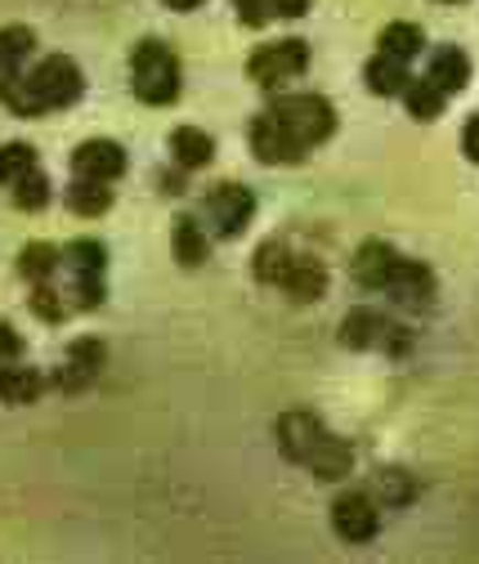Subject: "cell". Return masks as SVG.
Instances as JSON below:
<instances>
[{
    "mask_svg": "<svg viewBox=\"0 0 479 564\" xmlns=\"http://www.w3.org/2000/svg\"><path fill=\"white\" fill-rule=\"evenodd\" d=\"M86 90L81 67L67 58V54H50L41 58L28 77L14 82V90L6 95L14 117H41V112H58V108H73Z\"/></svg>",
    "mask_w": 479,
    "mask_h": 564,
    "instance_id": "6da1fadb",
    "label": "cell"
},
{
    "mask_svg": "<svg viewBox=\"0 0 479 564\" xmlns=\"http://www.w3.org/2000/svg\"><path fill=\"white\" fill-rule=\"evenodd\" d=\"M251 273L260 282H269V288H283L301 305H314L327 292V269L314 256H301L283 242H260V251L251 260Z\"/></svg>",
    "mask_w": 479,
    "mask_h": 564,
    "instance_id": "7a4b0ae2",
    "label": "cell"
},
{
    "mask_svg": "<svg viewBox=\"0 0 479 564\" xmlns=\"http://www.w3.org/2000/svg\"><path fill=\"white\" fill-rule=\"evenodd\" d=\"M130 86L149 108H166L179 99V58L162 41H144L130 54Z\"/></svg>",
    "mask_w": 479,
    "mask_h": 564,
    "instance_id": "3957f363",
    "label": "cell"
},
{
    "mask_svg": "<svg viewBox=\"0 0 479 564\" xmlns=\"http://www.w3.org/2000/svg\"><path fill=\"white\" fill-rule=\"evenodd\" d=\"M269 112L279 117L305 149L323 144V139L336 130V108H331L323 95H283V99H273Z\"/></svg>",
    "mask_w": 479,
    "mask_h": 564,
    "instance_id": "277c9868",
    "label": "cell"
},
{
    "mask_svg": "<svg viewBox=\"0 0 479 564\" xmlns=\"http://www.w3.org/2000/svg\"><path fill=\"white\" fill-rule=\"evenodd\" d=\"M309 67V45L305 41H273V45H260L251 58H247V77L255 82V86H264V90H273V86H283V82H292V77H301Z\"/></svg>",
    "mask_w": 479,
    "mask_h": 564,
    "instance_id": "5b68a950",
    "label": "cell"
},
{
    "mask_svg": "<svg viewBox=\"0 0 479 564\" xmlns=\"http://www.w3.org/2000/svg\"><path fill=\"white\" fill-rule=\"evenodd\" d=\"M340 340H346L350 349H385V355H403V349L413 345L407 327L390 323L377 310H350L346 323H340Z\"/></svg>",
    "mask_w": 479,
    "mask_h": 564,
    "instance_id": "8992f818",
    "label": "cell"
},
{
    "mask_svg": "<svg viewBox=\"0 0 479 564\" xmlns=\"http://www.w3.org/2000/svg\"><path fill=\"white\" fill-rule=\"evenodd\" d=\"M251 216H255V193L247 184H229L225 180V184H216L207 193V220L216 225L220 238H242Z\"/></svg>",
    "mask_w": 479,
    "mask_h": 564,
    "instance_id": "52a82bcc",
    "label": "cell"
},
{
    "mask_svg": "<svg viewBox=\"0 0 479 564\" xmlns=\"http://www.w3.org/2000/svg\"><path fill=\"white\" fill-rule=\"evenodd\" d=\"M247 139H251L255 162H269V166H287V162H301L305 158V144L273 112H260L247 126Z\"/></svg>",
    "mask_w": 479,
    "mask_h": 564,
    "instance_id": "ba28073f",
    "label": "cell"
},
{
    "mask_svg": "<svg viewBox=\"0 0 479 564\" xmlns=\"http://www.w3.org/2000/svg\"><path fill=\"white\" fill-rule=\"evenodd\" d=\"M331 529L346 538V542H372L377 529H381V516H377V502L368 492H340L331 502Z\"/></svg>",
    "mask_w": 479,
    "mask_h": 564,
    "instance_id": "9c48e42d",
    "label": "cell"
},
{
    "mask_svg": "<svg viewBox=\"0 0 479 564\" xmlns=\"http://www.w3.org/2000/svg\"><path fill=\"white\" fill-rule=\"evenodd\" d=\"M73 175L77 180L112 184V180L126 175V149L112 144V139H86V144L73 149Z\"/></svg>",
    "mask_w": 479,
    "mask_h": 564,
    "instance_id": "30bf717a",
    "label": "cell"
},
{
    "mask_svg": "<svg viewBox=\"0 0 479 564\" xmlns=\"http://www.w3.org/2000/svg\"><path fill=\"white\" fill-rule=\"evenodd\" d=\"M385 292L403 310H431L435 305V273L426 264H417V260H399L390 282H385Z\"/></svg>",
    "mask_w": 479,
    "mask_h": 564,
    "instance_id": "8fae6325",
    "label": "cell"
},
{
    "mask_svg": "<svg viewBox=\"0 0 479 564\" xmlns=\"http://www.w3.org/2000/svg\"><path fill=\"white\" fill-rule=\"evenodd\" d=\"M327 440V426L314 412H283L279 416V448L287 462H309V453Z\"/></svg>",
    "mask_w": 479,
    "mask_h": 564,
    "instance_id": "7c38bea8",
    "label": "cell"
},
{
    "mask_svg": "<svg viewBox=\"0 0 479 564\" xmlns=\"http://www.w3.org/2000/svg\"><path fill=\"white\" fill-rule=\"evenodd\" d=\"M104 359H108V349H104V340H99V336H81V340H73V345H67V368H63L58 386H63L67 394L86 390V386L99 377Z\"/></svg>",
    "mask_w": 479,
    "mask_h": 564,
    "instance_id": "4fadbf2b",
    "label": "cell"
},
{
    "mask_svg": "<svg viewBox=\"0 0 479 564\" xmlns=\"http://www.w3.org/2000/svg\"><path fill=\"white\" fill-rule=\"evenodd\" d=\"M394 264H399L394 247H390V242H381V238H372V242H363V247H359V256H355L350 273H355L359 288H368V292H385V282H390Z\"/></svg>",
    "mask_w": 479,
    "mask_h": 564,
    "instance_id": "5bb4252c",
    "label": "cell"
},
{
    "mask_svg": "<svg viewBox=\"0 0 479 564\" xmlns=\"http://www.w3.org/2000/svg\"><path fill=\"white\" fill-rule=\"evenodd\" d=\"M171 158H175L179 171H202L216 158V139L207 130H197V126H175L171 130Z\"/></svg>",
    "mask_w": 479,
    "mask_h": 564,
    "instance_id": "9a60e30c",
    "label": "cell"
},
{
    "mask_svg": "<svg viewBox=\"0 0 479 564\" xmlns=\"http://www.w3.org/2000/svg\"><path fill=\"white\" fill-rule=\"evenodd\" d=\"M309 470H314V479H323V484H336V479H346L350 470H355V448L346 444V440H336L331 431H327V440L309 453V462H305Z\"/></svg>",
    "mask_w": 479,
    "mask_h": 564,
    "instance_id": "2e32d148",
    "label": "cell"
},
{
    "mask_svg": "<svg viewBox=\"0 0 479 564\" xmlns=\"http://www.w3.org/2000/svg\"><path fill=\"white\" fill-rule=\"evenodd\" d=\"M444 95H457L470 86V58L457 50V45H444L431 54V73H426Z\"/></svg>",
    "mask_w": 479,
    "mask_h": 564,
    "instance_id": "e0dca14e",
    "label": "cell"
},
{
    "mask_svg": "<svg viewBox=\"0 0 479 564\" xmlns=\"http://www.w3.org/2000/svg\"><path fill=\"white\" fill-rule=\"evenodd\" d=\"M45 372L36 368H23V364H10V368H0V399L6 403H36L45 394Z\"/></svg>",
    "mask_w": 479,
    "mask_h": 564,
    "instance_id": "ac0fdd59",
    "label": "cell"
},
{
    "mask_svg": "<svg viewBox=\"0 0 479 564\" xmlns=\"http://www.w3.org/2000/svg\"><path fill=\"white\" fill-rule=\"evenodd\" d=\"M171 251L184 269H197L207 264V234H202V225L193 216H175V234H171Z\"/></svg>",
    "mask_w": 479,
    "mask_h": 564,
    "instance_id": "d6986e66",
    "label": "cell"
},
{
    "mask_svg": "<svg viewBox=\"0 0 479 564\" xmlns=\"http://www.w3.org/2000/svg\"><path fill=\"white\" fill-rule=\"evenodd\" d=\"M363 82H368L372 95H403L407 90V63L403 58H390V54H377L363 67Z\"/></svg>",
    "mask_w": 479,
    "mask_h": 564,
    "instance_id": "ffe728a7",
    "label": "cell"
},
{
    "mask_svg": "<svg viewBox=\"0 0 479 564\" xmlns=\"http://www.w3.org/2000/svg\"><path fill=\"white\" fill-rule=\"evenodd\" d=\"M67 206H73V216H104V210L112 206V193L108 184L99 180H77V184H67Z\"/></svg>",
    "mask_w": 479,
    "mask_h": 564,
    "instance_id": "44dd1931",
    "label": "cell"
},
{
    "mask_svg": "<svg viewBox=\"0 0 479 564\" xmlns=\"http://www.w3.org/2000/svg\"><path fill=\"white\" fill-rule=\"evenodd\" d=\"M426 50V32L417 28V23H390L385 32H381V54H390V58H417Z\"/></svg>",
    "mask_w": 479,
    "mask_h": 564,
    "instance_id": "7402d4cb",
    "label": "cell"
},
{
    "mask_svg": "<svg viewBox=\"0 0 479 564\" xmlns=\"http://www.w3.org/2000/svg\"><path fill=\"white\" fill-rule=\"evenodd\" d=\"M403 99H407V112H413L417 121H435V117L444 112V99H448V95H444L431 77H422V82H407Z\"/></svg>",
    "mask_w": 479,
    "mask_h": 564,
    "instance_id": "603a6c76",
    "label": "cell"
},
{
    "mask_svg": "<svg viewBox=\"0 0 479 564\" xmlns=\"http://www.w3.org/2000/svg\"><path fill=\"white\" fill-rule=\"evenodd\" d=\"M58 260H63V256H58L50 242H28L23 256H19V273H23L28 282H50L54 269H58Z\"/></svg>",
    "mask_w": 479,
    "mask_h": 564,
    "instance_id": "cb8c5ba5",
    "label": "cell"
},
{
    "mask_svg": "<svg viewBox=\"0 0 479 564\" xmlns=\"http://www.w3.org/2000/svg\"><path fill=\"white\" fill-rule=\"evenodd\" d=\"M32 171H36V149L32 144H6L0 149V184L6 188H14Z\"/></svg>",
    "mask_w": 479,
    "mask_h": 564,
    "instance_id": "d4e9b609",
    "label": "cell"
},
{
    "mask_svg": "<svg viewBox=\"0 0 479 564\" xmlns=\"http://www.w3.org/2000/svg\"><path fill=\"white\" fill-rule=\"evenodd\" d=\"M63 260L73 264L77 273H104V264H108V247H104L99 238H77V242H67Z\"/></svg>",
    "mask_w": 479,
    "mask_h": 564,
    "instance_id": "484cf974",
    "label": "cell"
},
{
    "mask_svg": "<svg viewBox=\"0 0 479 564\" xmlns=\"http://www.w3.org/2000/svg\"><path fill=\"white\" fill-rule=\"evenodd\" d=\"M10 193H14V202H19L23 210H41V206L50 202V180H45V175H41V166H36V171H32V175H23Z\"/></svg>",
    "mask_w": 479,
    "mask_h": 564,
    "instance_id": "4316f807",
    "label": "cell"
},
{
    "mask_svg": "<svg viewBox=\"0 0 479 564\" xmlns=\"http://www.w3.org/2000/svg\"><path fill=\"white\" fill-rule=\"evenodd\" d=\"M73 305H77V310H99V305H104V273H77V282H73Z\"/></svg>",
    "mask_w": 479,
    "mask_h": 564,
    "instance_id": "83f0119b",
    "label": "cell"
},
{
    "mask_svg": "<svg viewBox=\"0 0 479 564\" xmlns=\"http://www.w3.org/2000/svg\"><path fill=\"white\" fill-rule=\"evenodd\" d=\"M32 314L45 323H63V301L50 282H32Z\"/></svg>",
    "mask_w": 479,
    "mask_h": 564,
    "instance_id": "f1b7e54d",
    "label": "cell"
},
{
    "mask_svg": "<svg viewBox=\"0 0 479 564\" xmlns=\"http://www.w3.org/2000/svg\"><path fill=\"white\" fill-rule=\"evenodd\" d=\"M19 359H23V336L10 323H0V368H10Z\"/></svg>",
    "mask_w": 479,
    "mask_h": 564,
    "instance_id": "f546056e",
    "label": "cell"
},
{
    "mask_svg": "<svg viewBox=\"0 0 479 564\" xmlns=\"http://www.w3.org/2000/svg\"><path fill=\"white\" fill-rule=\"evenodd\" d=\"M19 63H23V58H19V54H10V50H6V41H0V99H6V95L14 90V82L23 77V73H19Z\"/></svg>",
    "mask_w": 479,
    "mask_h": 564,
    "instance_id": "4dcf8cb0",
    "label": "cell"
},
{
    "mask_svg": "<svg viewBox=\"0 0 479 564\" xmlns=\"http://www.w3.org/2000/svg\"><path fill=\"white\" fill-rule=\"evenodd\" d=\"M233 10H238V19H242L247 28H260V23L273 14L269 0H233Z\"/></svg>",
    "mask_w": 479,
    "mask_h": 564,
    "instance_id": "1f68e13d",
    "label": "cell"
},
{
    "mask_svg": "<svg viewBox=\"0 0 479 564\" xmlns=\"http://www.w3.org/2000/svg\"><path fill=\"white\" fill-rule=\"evenodd\" d=\"M381 484H385V492H390V502L407 507V498H413V484H407L399 470H385V475H381Z\"/></svg>",
    "mask_w": 479,
    "mask_h": 564,
    "instance_id": "d6a6232c",
    "label": "cell"
},
{
    "mask_svg": "<svg viewBox=\"0 0 479 564\" xmlns=\"http://www.w3.org/2000/svg\"><path fill=\"white\" fill-rule=\"evenodd\" d=\"M461 153H466L470 162H479V117H470L466 130H461Z\"/></svg>",
    "mask_w": 479,
    "mask_h": 564,
    "instance_id": "836d02e7",
    "label": "cell"
},
{
    "mask_svg": "<svg viewBox=\"0 0 479 564\" xmlns=\"http://www.w3.org/2000/svg\"><path fill=\"white\" fill-rule=\"evenodd\" d=\"M273 6V14L279 19H301V14H309V0H269Z\"/></svg>",
    "mask_w": 479,
    "mask_h": 564,
    "instance_id": "e575fe53",
    "label": "cell"
},
{
    "mask_svg": "<svg viewBox=\"0 0 479 564\" xmlns=\"http://www.w3.org/2000/svg\"><path fill=\"white\" fill-rule=\"evenodd\" d=\"M157 184H162V193H184V175L179 171H162Z\"/></svg>",
    "mask_w": 479,
    "mask_h": 564,
    "instance_id": "d590c367",
    "label": "cell"
},
{
    "mask_svg": "<svg viewBox=\"0 0 479 564\" xmlns=\"http://www.w3.org/2000/svg\"><path fill=\"white\" fill-rule=\"evenodd\" d=\"M171 10H197V6H207V0H166Z\"/></svg>",
    "mask_w": 479,
    "mask_h": 564,
    "instance_id": "8d00e7d4",
    "label": "cell"
},
{
    "mask_svg": "<svg viewBox=\"0 0 479 564\" xmlns=\"http://www.w3.org/2000/svg\"><path fill=\"white\" fill-rule=\"evenodd\" d=\"M444 6H461V0H444Z\"/></svg>",
    "mask_w": 479,
    "mask_h": 564,
    "instance_id": "74e56055",
    "label": "cell"
}]
</instances>
